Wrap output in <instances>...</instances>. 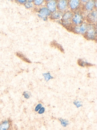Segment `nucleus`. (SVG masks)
<instances>
[{
	"label": "nucleus",
	"instance_id": "1",
	"mask_svg": "<svg viewBox=\"0 0 97 130\" xmlns=\"http://www.w3.org/2000/svg\"><path fill=\"white\" fill-rule=\"evenodd\" d=\"M11 127L12 122L10 119H5L0 122V130H11Z\"/></svg>",
	"mask_w": 97,
	"mask_h": 130
},
{
	"label": "nucleus",
	"instance_id": "2",
	"mask_svg": "<svg viewBox=\"0 0 97 130\" xmlns=\"http://www.w3.org/2000/svg\"><path fill=\"white\" fill-rule=\"evenodd\" d=\"M96 32L94 27L92 25H89L88 26V31L86 32V36L87 38L90 40H94L96 36Z\"/></svg>",
	"mask_w": 97,
	"mask_h": 130
},
{
	"label": "nucleus",
	"instance_id": "3",
	"mask_svg": "<svg viewBox=\"0 0 97 130\" xmlns=\"http://www.w3.org/2000/svg\"><path fill=\"white\" fill-rule=\"evenodd\" d=\"M39 14L38 15V16L41 18H43V20L44 21L47 20L46 17L49 15L51 14L50 10L45 7H43L42 8L39 12Z\"/></svg>",
	"mask_w": 97,
	"mask_h": 130
},
{
	"label": "nucleus",
	"instance_id": "4",
	"mask_svg": "<svg viewBox=\"0 0 97 130\" xmlns=\"http://www.w3.org/2000/svg\"><path fill=\"white\" fill-rule=\"evenodd\" d=\"M67 1L64 0L60 1L58 4V8L60 10H65L67 7Z\"/></svg>",
	"mask_w": 97,
	"mask_h": 130
},
{
	"label": "nucleus",
	"instance_id": "5",
	"mask_svg": "<svg viewBox=\"0 0 97 130\" xmlns=\"http://www.w3.org/2000/svg\"><path fill=\"white\" fill-rule=\"evenodd\" d=\"M47 7L50 11L54 12L56 10V2L54 1H51L47 4Z\"/></svg>",
	"mask_w": 97,
	"mask_h": 130
},
{
	"label": "nucleus",
	"instance_id": "6",
	"mask_svg": "<svg viewBox=\"0 0 97 130\" xmlns=\"http://www.w3.org/2000/svg\"><path fill=\"white\" fill-rule=\"evenodd\" d=\"M89 20L91 22H96L97 20V12L96 11H93L90 13L88 16Z\"/></svg>",
	"mask_w": 97,
	"mask_h": 130
},
{
	"label": "nucleus",
	"instance_id": "7",
	"mask_svg": "<svg viewBox=\"0 0 97 130\" xmlns=\"http://www.w3.org/2000/svg\"><path fill=\"white\" fill-rule=\"evenodd\" d=\"M78 64L80 67H91L93 66L94 64H92L90 63H88L87 62L83 61L82 59H79L77 61Z\"/></svg>",
	"mask_w": 97,
	"mask_h": 130
},
{
	"label": "nucleus",
	"instance_id": "8",
	"mask_svg": "<svg viewBox=\"0 0 97 130\" xmlns=\"http://www.w3.org/2000/svg\"><path fill=\"white\" fill-rule=\"evenodd\" d=\"M79 4V1L77 0H72L69 2L70 8L72 9H76Z\"/></svg>",
	"mask_w": 97,
	"mask_h": 130
},
{
	"label": "nucleus",
	"instance_id": "9",
	"mask_svg": "<svg viewBox=\"0 0 97 130\" xmlns=\"http://www.w3.org/2000/svg\"><path fill=\"white\" fill-rule=\"evenodd\" d=\"M82 17L80 15L76 14L74 18L72 19V21L75 24H80L82 22Z\"/></svg>",
	"mask_w": 97,
	"mask_h": 130
},
{
	"label": "nucleus",
	"instance_id": "10",
	"mask_svg": "<svg viewBox=\"0 0 97 130\" xmlns=\"http://www.w3.org/2000/svg\"><path fill=\"white\" fill-rule=\"evenodd\" d=\"M51 46L52 47H54L57 48L58 50H60L61 52L63 53L64 52L63 48L62 47V46L61 45L59 44L58 43H57L56 41H54L51 42Z\"/></svg>",
	"mask_w": 97,
	"mask_h": 130
},
{
	"label": "nucleus",
	"instance_id": "11",
	"mask_svg": "<svg viewBox=\"0 0 97 130\" xmlns=\"http://www.w3.org/2000/svg\"><path fill=\"white\" fill-rule=\"evenodd\" d=\"M58 120L60 122L61 125L64 127H66L69 125V121L67 119H64L62 118H60L58 119Z\"/></svg>",
	"mask_w": 97,
	"mask_h": 130
},
{
	"label": "nucleus",
	"instance_id": "12",
	"mask_svg": "<svg viewBox=\"0 0 97 130\" xmlns=\"http://www.w3.org/2000/svg\"><path fill=\"white\" fill-rule=\"evenodd\" d=\"M94 1H89L86 5V9L87 10H91L94 7Z\"/></svg>",
	"mask_w": 97,
	"mask_h": 130
},
{
	"label": "nucleus",
	"instance_id": "13",
	"mask_svg": "<svg viewBox=\"0 0 97 130\" xmlns=\"http://www.w3.org/2000/svg\"><path fill=\"white\" fill-rule=\"evenodd\" d=\"M72 16L73 14L72 13L70 12V11H68V12H66L63 16V19L64 20H65V21H66V20L71 19Z\"/></svg>",
	"mask_w": 97,
	"mask_h": 130
},
{
	"label": "nucleus",
	"instance_id": "14",
	"mask_svg": "<svg viewBox=\"0 0 97 130\" xmlns=\"http://www.w3.org/2000/svg\"><path fill=\"white\" fill-rule=\"evenodd\" d=\"M61 16L60 13L59 12H56L52 14L51 16V18L53 19H60Z\"/></svg>",
	"mask_w": 97,
	"mask_h": 130
},
{
	"label": "nucleus",
	"instance_id": "15",
	"mask_svg": "<svg viewBox=\"0 0 97 130\" xmlns=\"http://www.w3.org/2000/svg\"><path fill=\"white\" fill-rule=\"evenodd\" d=\"M19 57L20 59H22L23 60L25 61V62H27V63H31V61L27 59L26 57H25L22 54H20V53H17L16 54Z\"/></svg>",
	"mask_w": 97,
	"mask_h": 130
},
{
	"label": "nucleus",
	"instance_id": "16",
	"mask_svg": "<svg viewBox=\"0 0 97 130\" xmlns=\"http://www.w3.org/2000/svg\"><path fill=\"white\" fill-rule=\"evenodd\" d=\"M42 75L44 77L45 80L47 82L53 78V77L51 76V74L49 73H44L42 74Z\"/></svg>",
	"mask_w": 97,
	"mask_h": 130
},
{
	"label": "nucleus",
	"instance_id": "17",
	"mask_svg": "<svg viewBox=\"0 0 97 130\" xmlns=\"http://www.w3.org/2000/svg\"><path fill=\"white\" fill-rule=\"evenodd\" d=\"M87 29V26L85 23H83L80 27L79 28V33H83Z\"/></svg>",
	"mask_w": 97,
	"mask_h": 130
},
{
	"label": "nucleus",
	"instance_id": "18",
	"mask_svg": "<svg viewBox=\"0 0 97 130\" xmlns=\"http://www.w3.org/2000/svg\"><path fill=\"white\" fill-rule=\"evenodd\" d=\"M73 103L74 105L77 108H80L82 106V102L81 101H79V100H75L73 102Z\"/></svg>",
	"mask_w": 97,
	"mask_h": 130
},
{
	"label": "nucleus",
	"instance_id": "19",
	"mask_svg": "<svg viewBox=\"0 0 97 130\" xmlns=\"http://www.w3.org/2000/svg\"><path fill=\"white\" fill-rule=\"evenodd\" d=\"M22 95L24 98L26 99H30L31 96V93L30 92H27V91H25L23 92Z\"/></svg>",
	"mask_w": 97,
	"mask_h": 130
},
{
	"label": "nucleus",
	"instance_id": "20",
	"mask_svg": "<svg viewBox=\"0 0 97 130\" xmlns=\"http://www.w3.org/2000/svg\"><path fill=\"white\" fill-rule=\"evenodd\" d=\"M42 107V104L41 103H38L37 105L35 107V112H38V111L41 109V108Z\"/></svg>",
	"mask_w": 97,
	"mask_h": 130
},
{
	"label": "nucleus",
	"instance_id": "21",
	"mask_svg": "<svg viewBox=\"0 0 97 130\" xmlns=\"http://www.w3.org/2000/svg\"><path fill=\"white\" fill-rule=\"evenodd\" d=\"M45 108L44 107H42L41 109L38 111V113L39 115H42L45 112Z\"/></svg>",
	"mask_w": 97,
	"mask_h": 130
},
{
	"label": "nucleus",
	"instance_id": "22",
	"mask_svg": "<svg viewBox=\"0 0 97 130\" xmlns=\"http://www.w3.org/2000/svg\"><path fill=\"white\" fill-rule=\"evenodd\" d=\"M25 6L26 8H27V9H29V8H31V7H33V4L29 3H26L25 4Z\"/></svg>",
	"mask_w": 97,
	"mask_h": 130
},
{
	"label": "nucleus",
	"instance_id": "23",
	"mask_svg": "<svg viewBox=\"0 0 97 130\" xmlns=\"http://www.w3.org/2000/svg\"><path fill=\"white\" fill-rule=\"evenodd\" d=\"M35 4L36 5H40L43 3V1L39 0V1H35Z\"/></svg>",
	"mask_w": 97,
	"mask_h": 130
},
{
	"label": "nucleus",
	"instance_id": "24",
	"mask_svg": "<svg viewBox=\"0 0 97 130\" xmlns=\"http://www.w3.org/2000/svg\"><path fill=\"white\" fill-rule=\"evenodd\" d=\"M17 1L19 2V3H25V2H26V1Z\"/></svg>",
	"mask_w": 97,
	"mask_h": 130
},
{
	"label": "nucleus",
	"instance_id": "25",
	"mask_svg": "<svg viewBox=\"0 0 97 130\" xmlns=\"http://www.w3.org/2000/svg\"><path fill=\"white\" fill-rule=\"evenodd\" d=\"M28 2H29V3H31V2H32L33 1H28Z\"/></svg>",
	"mask_w": 97,
	"mask_h": 130
},
{
	"label": "nucleus",
	"instance_id": "26",
	"mask_svg": "<svg viewBox=\"0 0 97 130\" xmlns=\"http://www.w3.org/2000/svg\"><path fill=\"white\" fill-rule=\"evenodd\" d=\"M83 1V2H86V1Z\"/></svg>",
	"mask_w": 97,
	"mask_h": 130
}]
</instances>
